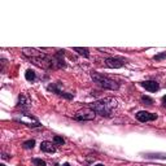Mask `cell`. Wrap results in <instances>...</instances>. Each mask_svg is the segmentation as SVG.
Masks as SVG:
<instances>
[{
    "mask_svg": "<svg viewBox=\"0 0 166 166\" xmlns=\"http://www.w3.org/2000/svg\"><path fill=\"white\" fill-rule=\"evenodd\" d=\"M22 53L26 57H29L31 60V63L35 64L37 66H40L43 69L55 68L53 57H49L48 55L43 53V52H39V49H35V48H23Z\"/></svg>",
    "mask_w": 166,
    "mask_h": 166,
    "instance_id": "6da1fadb",
    "label": "cell"
},
{
    "mask_svg": "<svg viewBox=\"0 0 166 166\" xmlns=\"http://www.w3.org/2000/svg\"><path fill=\"white\" fill-rule=\"evenodd\" d=\"M117 107H118L117 100L112 98H105V99H101V100L93 101L90 104V109L101 117H112L114 114Z\"/></svg>",
    "mask_w": 166,
    "mask_h": 166,
    "instance_id": "7a4b0ae2",
    "label": "cell"
},
{
    "mask_svg": "<svg viewBox=\"0 0 166 166\" xmlns=\"http://www.w3.org/2000/svg\"><path fill=\"white\" fill-rule=\"evenodd\" d=\"M91 78L93 79L95 83H98L99 86L104 87V88H107V90H118L119 88V84L116 81H113L112 78H108L98 72H91Z\"/></svg>",
    "mask_w": 166,
    "mask_h": 166,
    "instance_id": "3957f363",
    "label": "cell"
},
{
    "mask_svg": "<svg viewBox=\"0 0 166 166\" xmlns=\"http://www.w3.org/2000/svg\"><path fill=\"white\" fill-rule=\"evenodd\" d=\"M16 121L21 122V123H23V125H28L30 127H39V126H42L40 122L35 117H33L31 114H26V113L21 114L20 117H16Z\"/></svg>",
    "mask_w": 166,
    "mask_h": 166,
    "instance_id": "277c9868",
    "label": "cell"
},
{
    "mask_svg": "<svg viewBox=\"0 0 166 166\" xmlns=\"http://www.w3.org/2000/svg\"><path fill=\"white\" fill-rule=\"evenodd\" d=\"M135 116H136V119L140 121V122H149V121L157 119V114H154V113H149V112H145V110L138 112Z\"/></svg>",
    "mask_w": 166,
    "mask_h": 166,
    "instance_id": "5b68a950",
    "label": "cell"
},
{
    "mask_svg": "<svg viewBox=\"0 0 166 166\" xmlns=\"http://www.w3.org/2000/svg\"><path fill=\"white\" fill-rule=\"evenodd\" d=\"M95 114L96 113L93 110H83V112H78L74 114V119L77 121H91L95 118Z\"/></svg>",
    "mask_w": 166,
    "mask_h": 166,
    "instance_id": "8992f818",
    "label": "cell"
},
{
    "mask_svg": "<svg viewBox=\"0 0 166 166\" xmlns=\"http://www.w3.org/2000/svg\"><path fill=\"white\" fill-rule=\"evenodd\" d=\"M125 64H126L125 60L118 58V57H110V58H107V60H105V65H107L108 68H112V69L122 68Z\"/></svg>",
    "mask_w": 166,
    "mask_h": 166,
    "instance_id": "52a82bcc",
    "label": "cell"
},
{
    "mask_svg": "<svg viewBox=\"0 0 166 166\" xmlns=\"http://www.w3.org/2000/svg\"><path fill=\"white\" fill-rule=\"evenodd\" d=\"M140 86L143 87V88H145L147 91H149V92H156L157 90L160 88L158 83H157L156 81H144V82L140 83Z\"/></svg>",
    "mask_w": 166,
    "mask_h": 166,
    "instance_id": "ba28073f",
    "label": "cell"
},
{
    "mask_svg": "<svg viewBox=\"0 0 166 166\" xmlns=\"http://www.w3.org/2000/svg\"><path fill=\"white\" fill-rule=\"evenodd\" d=\"M18 107H20L22 110H26V109L30 107V100L26 98L23 93H21V95L18 96Z\"/></svg>",
    "mask_w": 166,
    "mask_h": 166,
    "instance_id": "9c48e42d",
    "label": "cell"
},
{
    "mask_svg": "<svg viewBox=\"0 0 166 166\" xmlns=\"http://www.w3.org/2000/svg\"><path fill=\"white\" fill-rule=\"evenodd\" d=\"M40 149H42L43 152H47V153H55V152H56L55 145L52 144L51 142H42Z\"/></svg>",
    "mask_w": 166,
    "mask_h": 166,
    "instance_id": "30bf717a",
    "label": "cell"
},
{
    "mask_svg": "<svg viewBox=\"0 0 166 166\" xmlns=\"http://www.w3.org/2000/svg\"><path fill=\"white\" fill-rule=\"evenodd\" d=\"M25 78L28 79L29 82H33V81H35V78H37V74L34 70H28L25 73Z\"/></svg>",
    "mask_w": 166,
    "mask_h": 166,
    "instance_id": "8fae6325",
    "label": "cell"
},
{
    "mask_svg": "<svg viewBox=\"0 0 166 166\" xmlns=\"http://www.w3.org/2000/svg\"><path fill=\"white\" fill-rule=\"evenodd\" d=\"M74 51H75V52H78V53H79V55L84 56V57H90V52H88V49H87V48H79V47H74Z\"/></svg>",
    "mask_w": 166,
    "mask_h": 166,
    "instance_id": "7c38bea8",
    "label": "cell"
},
{
    "mask_svg": "<svg viewBox=\"0 0 166 166\" xmlns=\"http://www.w3.org/2000/svg\"><path fill=\"white\" fill-rule=\"evenodd\" d=\"M34 145H35V140H33V139L23 143V148H26V149H33Z\"/></svg>",
    "mask_w": 166,
    "mask_h": 166,
    "instance_id": "4fadbf2b",
    "label": "cell"
},
{
    "mask_svg": "<svg viewBox=\"0 0 166 166\" xmlns=\"http://www.w3.org/2000/svg\"><path fill=\"white\" fill-rule=\"evenodd\" d=\"M33 163L35 165V166H46V161H43L42 158H34Z\"/></svg>",
    "mask_w": 166,
    "mask_h": 166,
    "instance_id": "5bb4252c",
    "label": "cell"
},
{
    "mask_svg": "<svg viewBox=\"0 0 166 166\" xmlns=\"http://www.w3.org/2000/svg\"><path fill=\"white\" fill-rule=\"evenodd\" d=\"M53 142H55V144H58V145H63V144H65V140L61 136H55L53 138Z\"/></svg>",
    "mask_w": 166,
    "mask_h": 166,
    "instance_id": "9a60e30c",
    "label": "cell"
},
{
    "mask_svg": "<svg viewBox=\"0 0 166 166\" xmlns=\"http://www.w3.org/2000/svg\"><path fill=\"white\" fill-rule=\"evenodd\" d=\"M142 101L145 103L147 105H152V104H153V100H152L151 98H148V96H143V98H142Z\"/></svg>",
    "mask_w": 166,
    "mask_h": 166,
    "instance_id": "2e32d148",
    "label": "cell"
},
{
    "mask_svg": "<svg viewBox=\"0 0 166 166\" xmlns=\"http://www.w3.org/2000/svg\"><path fill=\"white\" fill-rule=\"evenodd\" d=\"M166 57V52H162V53H160V55H156L153 58L156 60V61H158V60H162V58H165Z\"/></svg>",
    "mask_w": 166,
    "mask_h": 166,
    "instance_id": "e0dca14e",
    "label": "cell"
},
{
    "mask_svg": "<svg viewBox=\"0 0 166 166\" xmlns=\"http://www.w3.org/2000/svg\"><path fill=\"white\" fill-rule=\"evenodd\" d=\"M162 104H163V105L166 107V95H165L163 98H162Z\"/></svg>",
    "mask_w": 166,
    "mask_h": 166,
    "instance_id": "ac0fdd59",
    "label": "cell"
},
{
    "mask_svg": "<svg viewBox=\"0 0 166 166\" xmlns=\"http://www.w3.org/2000/svg\"><path fill=\"white\" fill-rule=\"evenodd\" d=\"M93 166H104L103 163H98V165H93Z\"/></svg>",
    "mask_w": 166,
    "mask_h": 166,
    "instance_id": "d6986e66",
    "label": "cell"
},
{
    "mask_svg": "<svg viewBox=\"0 0 166 166\" xmlns=\"http://www.w3.org/2000/svg\"><path fill=\"white\" fill-rule=\"evenodd\" d=\"M64 166H70V165H69V163L66 162V163H64Z\"/></svg>",
    "mask_w": 166,
    "mask_h": 166,
    "instance_id": "ffe728a7",
    "label": "cell"
},
{
    "mask_svg": "<svg viewBox=\"0 0 166 166\" xmlns=\"http://www.w3.org/2000/svg\"><path fill=\"white\" fill-rule=\"evenodd\" d=\"M0 166H5V165H4V163H2V165H0Z\"/></svg>",
    "mask_w": 166,
    "mask_h": 166,
    "instance_id": "44dd1931",
    "label": "cell"
}]
</instances>
